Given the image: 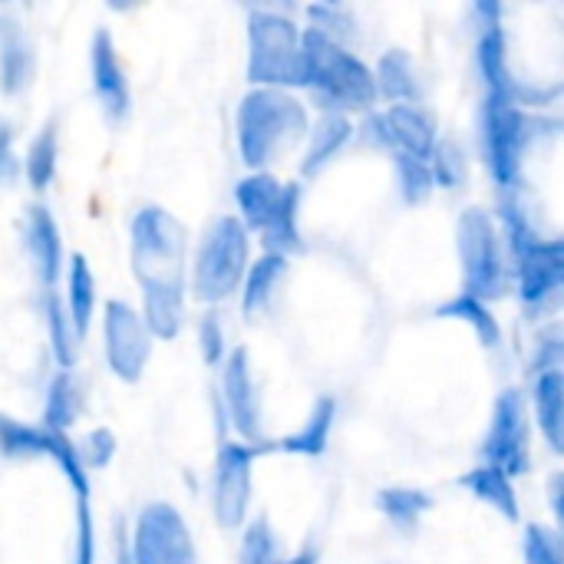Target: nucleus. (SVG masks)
Segmentation results:
<instances>
[{
  "instance_id": "a19ab883",
  "label": "nucleus",
  "mask_w": 564,
  "mask_h": 564,
  "mask_svg": "<svg viewBox=\"0 0 564 564\" xmlns=\"http://www.w3.org/2000/svg\"><path fill=\"white\" fill-rule=\"evenodd\" d=\"M76 564H96V535H93L89 502L76 506Z\"/></svg>"
},
{
  "instance_id": "bb28decb",
  "label": "nucleus",
  "mask_w": 564,
  "mask_h": 564,
  "mask_svg": "<svg viewBox=\"0 0 564 564\" xmlns=\"http://www.w3.org/2000/svg\"><path fill=\"white\" fill-rule=\"evenodd\" d=\"M334 423H337V400L334 397H317V403L311 406L307 423H301V430L284 436L274 449L294 453V456H321L327 449V443H330Z\"/></svg>"
},
{
  "instance_id": "a211bd4d",
  "label": "nucleus",
  "mask_w": 564,
  "mask_h": 564,
  "mask_svg": "<svg viewBox=\"0 0 564 564\" xmlns=\"http://www.w3.org/2000/svg\"><path fill=\"white\" fill-rule=\"evenodd\" d=\"M36 69V46L13 10H0V89L20 93Z\"/></svg>"
},
{
  "instance_id": "ddd939ff",
  "label": "nucleus",
  "mask_w": 564,
  "mask_h": 564,
  "mask_svg": "<svg viewBox=\"0 0 564 564\" xmlns=\"http://www.w3.org/2000/svg\"><path fill=\"white\" fill-rule=\"evenodd\" d=\"M102 350L109 370L135 383L145 373V364L152 357V334L145 330L139 311L126 301H106L102 304Z\"/></svg>"
},
{
  "instance_id": "cd10ccee",
  "label": "nucleus",
  "mask_w": 564,
  "mask_h": 564,
  "mask_svg": "<svg viewBox=\"0 0 564 564\" xmlns=\"http://www.w3.org/2000/svg\"><path fill=\"white\" fill-rule=\"evenodd\" d=\"M63 304H66V314L76 327V334L83 337L96 317V274L79 251L69 254V264H66V301Z\"/></svg>"
},
{
  "instance_id": "c03bdc74",
  "label": "nucleus",
  "mask_w": 564,
  "mask_h": 564,
  "mask_svg": "<svg viewBox=\"0 0 564 564\" xmlns=\"http://www.w3.org/2000/svg\"><path fill=\"white\" fill-rule=\"evenodd\" d=\"M558 486H562V473H552V509H555V516L562 519V496H558Z\"/></svg>"
},
{
  "instance_id": "20e7f679",
  "label": "nucleus",
  "mask_w": 564,
  "mask_h": 564,
  "mask_svg": "<svg viewBox=\"0 0 564 564\" xmlns=\"http://www.w3.org/2000/svg\"><path fill=\"white\" fill-rule=\"evenodd\" d=\"M248 264H251V235L241 228L235 215H221L198 238L192 271L185 274L188 294L202 304H221L241 288Z\"/></svg>"
},
{
  "instance_id": "39448f33",
  "label": "nucleus",
  "mask_w": 564,
  "mask_h": 564,
  "mask_svg": "<svg viewBox=\"0 0 564 564\" xmlns=\"http://www.w3.org/2000/svg\"><path fill=\"white\" fill-rule=\"evenodd\" d=\"M301 26L278 10H251L248 17V79L264 89L304 86Z\"/></svg>"
},
{
  "instance_id": "b1692460",
  "label": "nucleus",
  "mask_w": 564,
  "mask_h": 564,
  "mask_svg": "<svg viewBox=\"0 0 564 564\" xmlns=\"http://www.w3.org/2000/svg\"><path fill=\"white\" fill-rule=\"evenodd\" d=\"M284 274H288V258H281V254H261L258 261H251L248 271H245V281L238 288L241 314L258 317L261 311H268V304L274 301Z\"/></svg>"
},
{
  "instance_id": "4be33fe9",
  "label": "nucleus",
  "mask_w": 564,
  "mask_h": 564,
  "mask_svg": "<svg viewBox=\"0 0 564 564\" xmlns=\"http://www.w3.org/2000/svg\"><path fill=\"white\" fill-rule=\"evenodd\" d=\"M354 139V122L350 116L340 112H321L307 126V152L301 162V175H317L330 159L340 155V149Z\"/></svg>"
},
{
  "instance_id": "412c9836",
  "label": "nucleus",
  "mask_w": 564,
  "mask_h": 564,
  "mask_svg": "<svg viewBox=\"0 0 564 564\" xmlns=\"http://www.w3.org/2000/svg\"><path fill=\"white\" fill-rule=\"evenodd\" d=\"M370 73H373L377 99L383 96L390 106H397V102L423 106L426 86H423V76H420V69L406 50H387Z\"/></svg>"
},
{
  "instance_id": "f03ea898",
  "label": "nucleus",
  "mask_w": 564,
  "mask_h": 564,
  "mask_svg": "<svg viewBox=\"0 0 564 564\" xmlns=\"http://www.w3.org/2000/svg\"><path fill=\"white\" fill-rule=\"evenodd\" d=\"M307 126V109L294 93L254 86L241 96L235 112L241 162L251 172H264V165H271L284 149L301 142Z\"/></svg>"
},
{
  "instance_id": "dca6fc26",
  "label": "nucleus",
  "mask_w": 564,
  "mask_h": 564,
  "mask_svg": "<svg viewBox=\"0 0 564 564\" xmlns=\"http://www.w3.org/2000/svg\"><path fill=\"white\" fill-rule=\"evenodd\" d=\"M89 73H93L96 99L102 102L106 116L122 119L132 106V96H129V79H126L122 63H119L116 40L109 36L106 26H99L89 40Z\"/></svg>"
},
{
  "instance_id": "c9c22d12",
  "label": "nucleus",
  "mask_w": 564,
  "mask_h": 564,
  "mask_svg": "<svg viewBox=\"0 0 564 564\" xmlns=\"http://www.w3.org/2000/svg\"><path fill=\"white\" fill-rule=\"evenodd\" d=\"M525 564H562V535L552 525H529L522 539Z\"/></svg>"
},
{
  "instance_id": "79ce46f5",
  "label": "nucleus",
  "mask_w": 564,
  "mask_h": 564,
  "mask_svg": "<svg viewBox=\"0 0 564 564\" xmlns=\"http://www.w3.org/2000/svg\"><path fill=\"white\" fill-rule=\"evenodd\" d=\"M354 132H360V139H364L367 145H373V149H387V152H393V139H390V129H387L383 112L370 109V112H367V119H364V126H360V129H354Z\"/></svg>"
},
{
  "instance_id": "423d86ee",
  "label": "nucleus",
  "mask_w": 564,
  "mask_h": 564,
  "mask_svg": "<svg viewBox=\"0 0 564 564\" xmlns=\"http://www.w3.org/2000/svg\"><path fill=\"white\" fill-rule=\"evenodd\" d=\"M456 251L463 264V294L492 301L509 291L512 264L496 218L486 208H466L456 225Z\"/></svg>"
},
{
  "instance_id": "c756f323",
  "label": "nucleus",
  "mask_w": 564,
  "mask_h": 564,
  "mask_svg": "<svg viewBox=\"0 0 564 564\" xmlns=\"http://www.w3.org/2000/svg\"><path fill=\"white\" fill-rule=\"evenodd\" d=\"M436 317L443 321H463L473 327V334L479 337L482 347H499L502 344V327H499V317L492 314V307L479 297H469V294H453L449 301H443L436 307Z\"/></svg>"
},
{
  "instance_id": "393cba45",
  "label": "nucleus",
  "mask_w": 564,
  "mask_h": 564,
  "mask_svg": "<svg viewBox=\"0 0 564 564\" xmlns=\"http://www.w3.org/2000/svg\"><path fill=\"white\" fill-rule=\"evenodd\" d=\"M459 486L473 496V499H479L482 506H489V509H496L502 519H509V522H519V492H516V486H512V479L506 476V473H499V469H492V466H476V469H469L466 476H459Z\"/></svg>"
},
{
  "instance_id": "aec40b11",
  "label": "nucleus",
  "mask_w": 564,
  "mask_h": 564,
  "mask_svg": "<svg viewBox=\"0 0 564 564\" xmlns=\"http://www.w3.org/2000/svg\"><path fill=\"white\" fill-rule=\"evenodd\" d=\"M390 139H393V152L413 155L430 162L433 145L440 142L436 135V119L430 116V109L423 106H410V102H397L383 112Z\"/></svg>"
},
{
  "instance_id": "0eeeda50",
  "label": "nucleus",
  "mask_w": 564,
  "mask_h": 564,
  "mask_svg": "<svg viewBox=\"0 0 564 564\" xmlns=\"http://www.w3.org/2000/svg\"><path fill=\"white\" fill-rule=\"evenodd\" d=\"M545 119L529 116V109H522L512 99H496L486 96L482 99V112H479V135H482V155L486 165L496 178V185L509 195L519 182H522V165H525V152L535 142V132Z\"/></svg>"
},
{
  "instance_id": "4468645a",
  "label": "nucleus",
  "mask_w": 564,
  "mask_h": 564,
  "mask_svg": "<svg viewBox=\"0 0 564 564\" xmlns=\"http://www.w3.org/2000/svg\"><path fill=\"white\" fill-rule=\"evenodd\" d=\"M476 66L482 76L486 96L519 102L522 79L509 66V40H506L499 3H479L476 7Z\"/></svg>"
},
{
  "instance_id": "9d476101",
  "label": "nucleus",
  "mask_w": 564,
  "mask_h": 564,
  "mask_svg": "<svg viewBox=\"0 0 564 564\" xmlns=\"http://www.w3.org/2000/svg\"><path fill=\"white\" fill-rule=\"evenodd\" d=\"M129 558L132 564H198L182 512L169 502L145 506L129 535Z\"/></svg>"
},
{
  "instance_id": "2f4dec72",
  "label": "nucleus",
  "mask_w": 564,
  "mask_h": 564,
  "mask_svg": "<svg viewBox=\"0 0 564 564\" xmlns=\"http://www.w3.org/2000/svg\"><path fill=\"white\" fill-rule=\"evenodd\" d=\"M56 159H59V135H56V122L50 119L30 142L26 159H23V175L30 182L33 192H43L53 175H56Z\"/></svg>"
},
{
  "instance_id": "f3484780",
  "label": "nucleus",
  "mask_w": 564,
  "mask_h": 564,
  "mask_svg": "<svg viewBox=\"0 0 564 564\" xmlns=\"http://www.w3.org/2000/svg\"><path fill=\"white\" fill-rule=\"evenodd\" d=\"M23 241H26V254H30V264H33L36 281L43 284V291H56V284L63 278V268H66L63 264L66 261V251H63L59 225H56V218L50 215L46 205H33L26 212Z\"/></svg>"
},
{
  "instance_id": "7ed1b4c3",
  "label": "nucleus",
  "mask_w": 564,
  "mask_h": 564,
  "mask_svg": "<svg viewBox=\"0 0 564 564\" xmlns=\"http://www.w3.org/2000/svg\"><path fill=\"white\" fill-rule=\"evenodd\" d=\"M129 238H132V271L142 294H162V291L188 294V278H185L188 238L175 215H169L159 205H145L132 215Z\"/></svg>"
},
{
  "instance_id": "9b49d317",
  "label": "nucleus",
  "mask_w": 564,
  "mask_h": 564,
  "mask_svg": "<svg viewBox=\"0 0 564 564\" xmlns=\"http://www.w3.org/2000/svg\"><path fill=\"white\" fill-rule=\"evenodd\" d=\"M0 453L7 459H53L66 482L76 492V502H89V473L79 463L76 443L63 433H50L40 423H20L13 416H0Z\"/></svg>"
},
{
  "instance_id": "a18cd8bd",
  "label": "nucleus",
  "mask_w": 564,
  "mask_h": 564,
  "mask_svg": "<svg viewBox=\"0 0 564 564\" xmlns=\"http://www.w3.org/2000/svg\"><path fill=\"white\" fill-rule=\"evenodd\" d=\"M281 564H317V552H314V549H304V552H297V555L284 558Z\"/></svg>"
},
{
  "instance_id": "ea45409f",
  "label": "nucleus",
  "mask_w": 564,
  "mask_h": 564,
  "mask_svg": "<svg viewBox=\"0 0 564 564\" xmlns=\"http://www.w3.org/2000/svg\"><path fill=\"white\" fill-rule=\"evenodd\" d=\"M562 334H558V324L549 327L542 337H539V347H535V360H532V370L535 377L539 373H552V370H562Z\"/></svg>"
},
{
  "instance_id": "1a4fd4ad",
  "label": "nucleus",
  "mask_w": 564,
  "mask_h": 564,
  "mask_svg": "<svg viewBox=\"0 0 564 564\" xmlns=\"http://www.w3.org/2000/svg\"><path fill=\"white\" fill-rule=\"evenodd\" d=\"M271 443H241L225 440L218 446L215 459V479H212V506L221 529H241L251 506V469L254 459L271 453Z\"/></svg>"
},
{
  "instance_id": "6e6552de",
  "label": "nucleus",
  "mask_w": 564,
  "mask_h": 564,
  "mask_svg": "<svg viewBox=\"0 0 564 564\" xmlns=\"http://www.w3.org/2000/svg\"><path fill=\"white\" fill-rule=\"evenodd\" d=\"M529 403L519 387H509L499 393L489 420V433L482 440V459L486 466L506 473L509 479L525 476L532 466V426H529Z\"/></svg>"
},
{
  "instance_id": "2eb2a0df",
  "label": "nucleus",
  "mask_w": 564,
  "mask_h": 564,
  "mask_svg": "<svg viewBox=\"0 0 564 564\" xmlns=\"http://www.w3.org/2000/svg\"><path fill=\"white\" fill-rule=\"evenodd\" d=\"M221 403L241 443H258L261 440V397H258L251 357L245 347L228 350L221 364Z\"/></svg>"
},
{
  "instance_id": "7c9ffc66",
  "label": "nucleus",
  "mask_w": 564,
  "mask_h": 564,
  "mask_svg": "<svg viewBox=\"0 0 564 564\" xmlns=\"http://www.w3.org/2000/svg\"><path fill=\"white\" fill-rule=\"evenodd\" d=\"M377 509L387 516V522L403 532L413 535L420 529V522L433 512V499L420 489H406V486H393V489H380L377 496Z\"/></svg>"
},
{
  "instance_id": "72a5a7b5",
  "label": "nucleus",
  "mask_w": 564,
  "mask_h": 564,
  "mask_svg": "<svg viewBox=\"0 0 564 564\" xmlns=\"http://www.w3.org/2000/svg\"><path fill=\"white\" fill-rule=\"evenodd\" d=\"M241 564H281L284 555H281V545H278V535L274 529L268 525V519H254L248 522L245 535H241V555H238Z\"/></svg>"
},
{
  "instance_id": "58836bf2",
  "label": "nucleus",
  "mask_w": 564,
  "mask_h": 564,
  "mask_svg": "<svg viewBox=\"0 0 564 564\" xmlns=\"http://www.w3.org/2000/svg\"><path fill=\"white\" fill-rule=\"evenodd\" d=\"M76 453H79V463H83L86 473H89V469H106V466L116 459V436H112L106 426H96V430L76 446Z\"/></svg>"
},
{
  "instance_id": "e433bc0d",
  "label": "nucleus",
  "mask_w": 564,
  "mask_h": 564,
  "mask_svg": "<svg viewBox=\"0 0 564 564\" xmlns=\"http://www.w3.org/2000/svg\"><path fill=\"white\" fill-rule=\"evenodd\" d=\"M198 347H202V357L208 367H221L225 357H228V337H225V324L215 311L202 314L198 321Z\"/></svg>"
},
{
  "instance_id": "f257e3e1",
  "label": "nucleus",
  "mask_w": 564,
  "mask_h": 564,
  "mask_svg": "<svg viewBox=\"0 0 564 564\" xmlns=\"http://www.w3.org/2000/svg\"><path fill=\"white\" fill-rule=\"evenodd\" d=\"M304 50V89H311L321 112H370L377 106V86L370 66L350 53L344 43L304 30L301 33Z\"/></svg>"
},
{
  "instance_id": "37998d69",
  "label": "nucleus",
  "mask_w": 564,
  "mask_h": 564,
  "mask_svg": "<svg viewBox=\"0 0 564 564\" xmlns=\"http://www.w3.org/2000/svg\"><path fill=\"white\" fill-rule=\"evenodd\" d=\"M10 142H13V129H10L7 119H0V182L17 175V159H13Z\"/></svg>"
},
{
  "instance_id": "4c0bfd02",
  "label": "nucleus",
  "mask_w": 564,
  "mask_h": 564,
  "mask_svg": "<svg viewBox=\"0 0 564 564\" xmlns=\"http://www.w3.org/2000/svg\"><path fill=\"white\" fill-rule=\"evenodd\" d=\"M307 17H311V30H317L337 43H344L354 30L350 13L344 7H334V3H314V7H307Z\"/></svg>"
},
{
  "instance_id": "6ab92c4d",
  "label": "nucleus",
  "mask_w": 564,
  "mask_h": 564,
  "mask_svg": "<svg viewBox=\"0 0 564 564\" xmlns=\"http://www.w3.org/2000/svg\"><path fill=\"white\" fill-rule=\"evenodd\" d=\"M284 188H288V182H281L278 175H271V172H248L238 185H235V205H238V221H241V228L251 235H261L268 225H271V218H274V212L281 208V198H284Z\"/></svg>"
},
{
  "instance_id": "f704fd0d",
  "label": "nucleus",
  "mask_w": 564,
  "mask_h": 564,
  "mask_svg": "<svg viewBox=\"0 0 564 564\" xmlns=\"http://www.w3.org/2000/svg\"><path fill=\"white\" fill-rule=\"evenodd\" d=\"M430 172L440 188H456L466 178V152L453 139H440L430 152Z\"/></svg>"
},
{
  "instance_id": "f8f14e48",
  "label": "nucleus",
  "mask_w": 564,
  "mask_h": 564,
  "mask_svg": "<svg viewBox=\"0 0 564 564\" xmlns=\"http://www.w3.org/2000/svg\"><path fill=\"white\" fill-rule=\"evenodd\" d=\"M509 264L516 268V288L519 301L529 311H549L564 284V245L562 238H529L509 254Z\"/></svg>"
},
{
  "instance_id": "c85d7f7f",
  "label": "nucleus",
  "mask_w": 564,
  "mask_h": 564,
  "mask_svg": "<svg viewBox=\"0 0 564 564\" xmlns=\"http://www.w3.org/2000/svg\"><path fill=\"white\" fill-rule=\"evenodd\" d=\"M43 317H46V334H50V350L59 370H73L79 357V334L66 314L63 294L59 291H43Z\"/></svg>"
},
{
  "instance_id": "a878e982",
  "label": "nucleus",
  "mask_w": 564,
  "mask_h": 564,
  "mask_svg": "<svg viewBox=\"0 0 564 564\" xmlns=\"http://www.w3.org/2000/svg\"><path fill=\"white\" fill-rule=\"evenodd\" d=\"M83 413V387L73 370H56L50 387H46V403H43V420L40 426L50 433H69V426Z\"/></svg>"
},
{
  "instance_id": "5701e85b",
  "label": "nucleus",
  "mask_w": 564,
  "mask_h": 564,
  "mask_svg": "<svg viewBox=\"0 0 564 564\" xmlns=\"http://www.w3.org/2000/svg\"><path fill=\"white\" fill-rule=\"evenodd\" d=\"M532 413L539 423V433L552 446V453H562L564 446V377L562 370L539 373L532 387Z\"/></svg>"
},
{
  "instance_id": "473e14b6",
  "label": "nucleus",
  "mask_w": 564,
  "mask_h": 564,
  "mask_svg": "<svg viewBox=\"0 0 564 564\" xmlns=\"http://www.w3.org/2000/svg\"><path fill=\"white\" fill-rule=\"evenodd\" d=\"M393 169H397V182H400V195L406 205H420L430 198V192L436 188L433 182V172H430V162L423 159H413V155H403V152H393Z\"/></svg>"
}]
</instances>
